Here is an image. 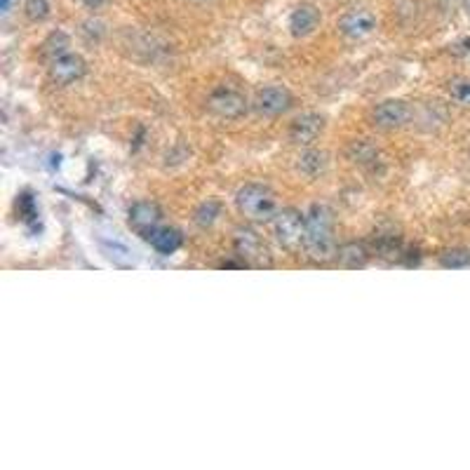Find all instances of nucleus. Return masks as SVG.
<instances>
[{"mask_svg": "<svg viewBox=\"0 0 470 470\" xmlns=\"http://www.w3.org/2000/svg\"><path fill=\"white\" fill-rule=\"evenodd\" d=\"M306 252L315 261H329L336 257L334 240V214L327 205H313L306 212Z\"/></svg>", "mask_w": 470, "mask_h": 470, "instance_id": "nucleus-1", "label": "nucleus"}, {"mask_svg": "<svg viewBox=\"0 0 470 470\" xmlns=\"http://www.w3.org/2000/svg\"><path fill=\"white\" fill-rule=\"evenodd\" d=\"M235 205L252 222H273L278 214V198L266 183H245L235 193Z\"/></svg>", "mask_w": 470, "mask_h": 470, "instance_id": "nucleus-2", "label": "nucleus"}, {"mask_svg": "<svg viewBox=\"0 0 470 470\" xmlns=\"http://www.w3.org/2000/svg\"><path fill=\"white\" fill-rule=\"evenodd\" d=\"M273 233H275L278 242L289 252L301 249L306 242V214H301L294 207L280 210L273 219Z\"/></svg>", "mask_w": 470, "mask_h": 470, "instance_id": "nucleus-3", "label": "nucleus"}, {"mask_svg": "<svg viewBox=\"0 0 470 470\" xmlns=\"http://www.w3.org/2000/svg\"><path fill=\"white\" fill-rule=\"evenodd\" d=\"M233 245H235L237 257H242L247 264H254V266L269 264V249H266V242L261 240L257 231L237 228L233 235Z\"/></svg>", "mask_w": 470, "mask_h": 470, "instance_id": "nucleus-4", "label": "nucleus"}, {"mask_svg": "<svg viewBox=\"0 0 470 470\" xmlns=\"http://www.w3.org/2000/svg\"><path fill=\"white\" fill-rule=\"evenodd\" d=\"M409 118H412V106L402 99L381 101L372 113V123L379 129H397L402 125H407Z\"/></svg>", "mask_w": 470, "mask_h": 470, "instance_id": "nucleus-5", "label": "nucleus"}, {"mask_svg": "<svg viewBox=\"0 0 470 470\" xmlns=\"http://www.w3.org/2000/svg\"><path fill=\"white\" fill-rule=\"evenodd\" d=\"M210 111L217 113L219 118H226V120H235V118L247 113V99L237 90L219 87L210 94Z\"/></svg>", "mask_w": 470, "mask_h": 470, "instance_id": "nucleus-6", "label": "nucleus"}, {"mask_svg": "<svg viewBox=\"0 0 470 470\" xmlns=\"http://www.w3.org/2000/svg\"><path fill=\"white\" fill-rule=\"evenodd\" d=\"M294 104L291 99V92L282 85H269L264 90L257 92V99H254V109H257L261 116H282L287 113Z\"/></svg>", "mask_w": 470, "mask_h": 470, "instance_id": "nucleus-7", "label": "nucleus"}, {"mask_svg": "<svg viewBox=\"0 0 470 470\" xmlns=\"http://www.w3.org/2000/svg\"><path fill=\"white\" fill-rule=\"evenodd\" d=\"M338 31L348 40H365L377 31V17L370 10H348L338 19Z\"/></svg>", "mask_w": 470, "mask_h": 470, "instance_id": "nucleus-8", "label": "nucleus"}, {"mask_svg": "<svg viewBox=\"0 0 470 470\" xmlns=\"http://www.w3.org/2000/svg\"><path fill=\"white\" fill-rule=\"evenodd\" d=\"M325 132V116L320 113H301L299 118H294V123L289 125V139L296 146H311L318 141V136Z\"/></svg>", "mask_w": 470, "mask_h": 470, "instance_id": "nucleus-9", "label": "nucleus"}, {"mask_svg": "<svg viewBox=\"0 0 470 470\" xmlns=\"http://www.w3.org/2000/svg\"><path fill=\"white\" fill-rule=\"evenodd\" d=\"M129 226H132V231H136L141 237H148L153 231L163 226V212H160L156 202L139 200L134 202L132 210H129Z\"/></svg>", "mask_w": 470, "mask_h": 470, "instance_id": "nucleus-10", "label": "nucleus"}, {"mask_svg": "<svg viewBox=\"0 0 470 470\" xmlns=\"http://www.w3.org/2000/svg\"><path fill=\"white\" fill-rule=\"evenodd\" d=\"M85 71H87L85 59L80 55H73V52H66V55L50 62V75L59 85H73V82H78L85 75Z\"/></svg>", "mask_w": 470, "mask_h": 470, "instance_id": "nucleus-11", "label": "nucleus"}, {"mask_svg": "<svg viewBox=\"0 0 470 470\" xmlns=\"http://www.w3.org/2000/svg\"><path fill=\"white\" fill-rule=\"evenodd\" d=\"M318 24H320L318 8H315V5H308V3H301V5H296L289 17V31H291V35H296V38H306V35H311L315 28H318Z\"/></svg>", "mask_w": 470, "mask_h": 470, "instance_id": "nucleus-12", "label": "nucleus"}, {"mask_svg": "<svg viewBox=\"0 0 470 470\" xmlns=\"http://www.w3.org/2000/svg\"><path fill=\"white\" fill-rule=\"evenodd\" d=\"M148 245H151L160 257H170L174 254L177 249L183 245V235L179 228H172V226H160V228L153 231L151 235L146 237Z\"/></svg>", "mask_w": 470, "mask_h": 470, "instance_id": "nucleus-13", "label": "nucleus"}, {"mask_svg": "<svg viewBox=\"0 0 470 470\" xmlns=\"http://www.w3.org/2000/svg\"><path fill=\"white\" fill-rule=\"evenodd\" d=\"M370 259V252L365 249V245H358V242H348V245L338 247L336 252V261L346 269H362Z\"/></svg>", "mask_w": 470, "mask_h": 470, "instance_id": "nucleus-14", "label": "nucleus"}, {"mask_svg": "<svg viewBox=\"0 0 470 470\" xmlns=\"http://www.w3.org/2000/svg\"><path fill=\"white\" fill-rule=\"evenodd\" d=\"M299 170L308 177H318L327 170V153L318 148H306L299 156Z\"/></svg>", "mask_w": 470, "mask_h": 470, "instance_id": "nucleus-15", "label": "nucleus"}, {"mask_svg": "<svg viewBox=\"0 0 470 470\" xmlns=\"http://www.w3.org/2000/svg\"><path fill=\"white\" fill-rule=\"evenodd\" d=\"M69 47H71V38H69V35L64 33V31H55L43 43V55L47 57V62H52V59H57V57H62V55H66V52H71Z\"/></svg>", "mask_w": 470, "mask_h": 470, "instance_id": "nucleus-16", "label": "nucleus"}, {"mask_svg": "<svg viewBox=\"0 0 470 470\" xmlns=\"http://www.w3.org/2000/svg\"><path fill=\"white\" fill-rule=\"evenodd\" d=\"M219 214H222V205H219L217 200H207V202H202L198 210H195L193 219L200 228H210V226L219 219Z\"/></svg>", "mask_w": 470, "mask_h": 470, "instance_id": "nucleus-17", "label": "nucleus"}, {"mask_svg": "<svg viewBox=\"0 0 470 470\" xmlns=\"http://www.w3.org/2000/svg\"><path fill=\"white\" fill-rule=\"evenodd\" d=\"M24 12L31 21H45L50 17V3L47 0H26Z\"/></svg>", "mask_w": 470, "mask_h": 470, "instance_id": "nucleus-18", "label": "nucleus"}, {"mask_svg": "<svg viewBox=\"0 0 470 470\" xmlns=\"http://www.w3.org/2000/svg\"><path fill=\"white\" fill-rule=\"evenodd\" d=\"M449 94L454 101L463 106H470V80L468 78H456L449 82Z\"/></svg>", "mask_w": 470, "mask_h": 470, "instance_id": "nucleus-19", "label": "nucleus"}, {"mask_svg": "<svg viewBox=\"0 0 470 470\" xmlns=\"http://www.w3.org/2000/svg\"><path fill=\"white\" fill-rule=\"evenodd\" d=\"M442 266H447V269H468L470 252H463V249H451V252H444L442 254Z\"/></svg>", "mask_w": 470, "mask_h": 470, "instance_id": "nucleus-20", "label": "nucleus"}, {"mask_svg": "<svg viewBox=\"0 0 470 470\" xmlns=\"http://www.w3.org/2000/svg\"><path fill=\"white\" fill-rule=\"evenodd\" d=\"M82 3H85V5H87V8H90V10H97V8H99V5H101V3H104V0H82Z\"/></svg>", "mask_w": 470, "mask_h": 470, "instance_id": "nucleus-21", "label": "nucleus"}, {"mask_svg": "<svg viewBox=\"0 0 470 470\" xmlns=\"http://www.w3.org/2000/svg\"><path fill=\"white\" fill-rule=\"evenodd\" d=\"M12 10V0H3V15H10Z\"/></svg>", "mask_w": 470, "mask_h": 470, "instance_id": "nucleus-22", "label": "nucleus"}, {"mask_svg": "<svg viewBox=\"0 0 470 470\" xmlns=\"http://www.w3.org/2000/svg\"><path fill=\"white\" fill-rule=\"evenodd\" d=\"M463 5H466V12L470 15V0H463Z\"/></svg>", "mask_w": 470, "mask_h": 470, "instance_id": "nucleus-23", "label": "nucleus"}, {"mask_svg": "<svg viewBox=\"0 0 470 470\" xmlns=\"http://www.w3.org/2000/svg\"><path fill=\"white\" fill-rule=\"evenodd\" d=\"M193 3H210V0H193Z\"/></svg>", "mask_w": 470, "mask_h": 470, "instance_id": "nucleus-24", "label": "nucleus"}]
</instances>
